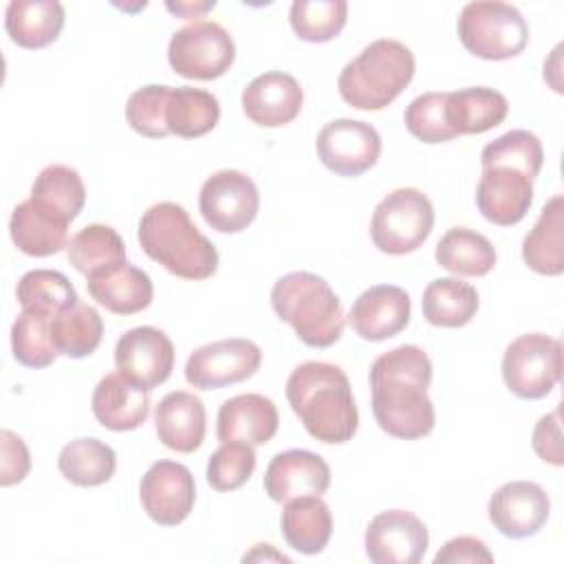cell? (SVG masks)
Here are the masks:
<instances>
[{
    "label": "cell",
    "instance_id": "42",
    "mask_svg": "<svg viewBox=\"0 0 564 564\" xmlns=\"http://www.w3.org/2000/svg\"><path fill=\"white\" fill-rule=\"evenodd\" d=\"M256 469L253 445L242 441L223 443L207 460V482L216 491H234L242 487Z\"/></svg>",
    "mask_w": 564,
    "mask_h": 564
},
{
    "label": "cell",
    "instance_id": "45",
    "mask_svg": "<svg viewBox=\"0 0 564 564\" xmlns=\"http://www.w3.org/2000/svg\"><path fill=\"white\" fill-rule=\"evenodd\" d=\"M533 452L544 460L555 467L564 465V449H562V432H560V410H553L544 414L531 436Z\"/></svg>",
    "mask_w": 564,
    "mask_h": 564
},
{
    "label": "cell",
    "instance_id": "2",
    "mask_svg": "<svg viewBox=\"0 0 564 564\" xmlns=\"http://www.w3.org/2000/svg\"><path fill=\"white\" fill-rule=\"evenodd\" d=\"M286 401L304 430L326 445L355 436L359 412L346 372L326 361H304L286 379Z\"/></svg>",
    "mask_w": 564,
    "mask_h": 564
},
{
    "label": "cell",
    "instance_id": "36",
    "mask_svg": "<svg viewBox=\"0 0 564 564\" xmlns=\"http://www.w3.org/2000/svg\"><path fill=\"white\" fill-rule=\"evenodd\" d=\"M68 260L82 275H93L126 262V245L108 225H88L68 240Z\"/></svg>",
    "mask_w": 564,
    "mask_h": 564
},
{
    "label": "cell",
    "instance_id": "21",
    "mask_svg": "<svg viewBox=\"0 0 564 564\" xmlns=\"http://www.w3.org/2000/svg\"><path fill=\"white\" fill-rule=\"evenodd\" d=\"M280 425L275 403L256 392L236 394L223 401L216 419V436L220 443L242 441L249 445L269 443Z\"/></svg>",
    "mask_w": 564,
    "mask_h": 564
},
{
    "label": "cell",
    "instance_id": "32",
    "mask_svg": "<svg viewBox=\"0 0 564 564\" xmlns=\"http://www.w3.org/2000/svg\"><path fill=\"white\" fill-rule=\"evenodd\" d=\"M421 306L432 326L460 328L478 311V291L458 278H436L423 291Z\"/></svg>",
    "mask_w": 564,
    "mask_h": 564
},
{
    "label": "cell",
    "instance_id": "41",
    "mask_svg": "<svg viewBox=\"0 0 564 564\" xmlns=\"http://www.w3.org/2000/svg\"><path fill=\"white\" fill-rule=\"evenodd\" d=\"M172 86L148 84L134 90L126 104V119L130 128L148 139H163L170 134L167 130V101Z\"/></svg>",
    "mask_w": 564,
    "mask_h": 564
},
{
    "label": "cell",
    "instance_id": "22",
    "mask_svg": "<svg viewBox=\"0 0 564 564\" xmlns=\"http://www.w3.org/2000/svg\"><path fill=\"white\" fill-rule=\"evenodd\" d=\"M154 427L159 441L174 452H196L207 432V412L203 401L187 390L167 392L154 410Z\"/></svg>",
    "mask_w": 564,
    "mask_h": 564
},
{
    "label": "cell",
    "instance_id": "34",
    "mask_svg": "<svg viewBox=\"0 0 564 564\" xmlns=\"http://www.w3.org/2000/svg\"><path fill=\"white\" fill-rule=\"evenodd\" d=\"M57 469L77 487H97L112 478L117 469V454L99 438H75L62 447Z\"/></svg>",
    "mask_w": 564,
    "mask_h": 564
},
{
    "label": "cell",
    "instance_id": "1",
    "mask_svg": "<svg viewBox=\"0 0 564 564\" xmlns=\"http://www.w3.org/2000/svg\"><path fill=\"white\" fill-rule=\"evenodd\" d=\"M432 361L414 344L379 355L370 366L372 414L379 427L403 441H416L434 430L436 414L427 397Z\"/></svg>",
    "mask_w": 564,
    "mask_h": 564
},
{
    "label": "cell",
    "instance_id": "29",
    "mask_svg": "<svg viewBox=\"0 0 564 564\" xmlns=\"http://www.w3.org/2000/svg\"><path fill=\"white\" fill-rule=\"evenodd\" d=\"M280 527L291 549L317 555L333 535V513L319 496H300L284 502Z\"/></svg>",
    "mask_w": 564,
    "mask_h": 564
},
{
    "label": "cell",
    "instance_id": "5",
    "mask_svg": "<svg viewBox=\"0 0 564 564\" xmlns=\"http://www.w3.org/2000/svg\"><path fill=\"white\" fill-rule=\"evenodd\" d=\"M414 68V55L403 42L381 37L341 68L337 90L357 110H381L408 88Z\"/></svg>",
    "mask_w": 564,
    "mask_h": 564
},
{
    "label": "cell",
    "instance_id": "30",
    "mask_svg": "<svg viewBox=\"0 0 564 564\" xmlns=\"http://www.w3.org/2000/svg\"><path fill=\"white\" fill-rule=\"evenodd\" d=\"M436 262L456 275L482 278L496 267V249L482 234L467 227H452L434 251Z\"/></svg>",
    "mask_w": 564,
    "mask_h": 564
},
{
    "label": "cell",
    "instance_id": "6",
    "mask_svg": "<svg viewBox=\"0 0 564 564\" xmlns=\"http://www.w3.org/2000/svg\"><path fill=\"white\" fill-rule=\"evenodd\" d=\"M460 44L480 59H509L524 51L529 24L522 13L500 0L467 2L458 15Z\"/></svg>",
    "mask_w": 564,
    "mask_h": 564
},
{
    "label": "cell",
    "instance_id": "24",
    "mask_svg": "<svg viewBox=\"0 0 564 564\" xmlns=\"http://www.w3.org/2000/svg\"><path fill=\"white\" fill-rule=\"evenodd\" d=\"M86 289L97 304L106 306V311L115 315L139 313L148 308L154 297L150 275L128 262L88 275Z\"/></svg>",
    "mask_w": 564,
    "mask_h": 564
},
{
    "label": "cell",
    "instance_id": "12",
    "mask_svg": "<svg viewBox=\"0 0 564 564\" xmlns=\"http://www.w3.org/2000/svg\"><path fill=\"white\" fill-rule=\"evenodd\" d=\"M315 150L330 172L339 176H359L377 163L381 154V137L366 121L335 119L319 130Z\"/></svg>",
    "mask_w": 564,
    "mask_h": 564
},
{
    "label": "cell",
    "instance_id": "15",
    "mask_svg": "<svg viewBox=\"0 0 564 564\" xmlns=\"http://www.w3.org/2000/svg\"><path fill=\"white\" fill-rule=\"evenodd\" d=\"M174 355V344L163 330L137 326L117 339L115 366L130 381L152 390L172 375Z\"/></svg>",
    "mask_w": 564,
    "mask_h": 564
},
{
    "label": "cell",
    "instance_id": "37",
    "mask_svg": "<svg viewBox=\"0 0 564 564\" xmlns=\"http://www.w3.org/2000/svg\"><path fill=\"white\" fill-rule=\"evenodd\" d=\"M55 313L22 308L11 326V350L18 364L26 368H46L57 359L51 337V317Z\"/></svg>",
    "mask_w": 564,
    "mask_h": 564
},
{
    "label": "cell",
    "instance_id": "14",
    "mask_svg": "<svg viewBox=\"0 0 564 564\" xmlns=\"http://www.w3.org/2000/svg\"><path fill=\"white\" fill-rule=\"evenodd\" d=\"M430 535L421 518L405 509L377 513L364 538L366 555L375 564H419L427 551Z\"/></svg>",
    "mask_w": 564,
    "mask_h": 564
},
{
    "label": "cell",
    "instance_id": "25",
    "mask_svg": "<svg viewBox=\"0 0 564 564\" xmlns=\"http://www.w3.org/2000/svg\"><path fill=\"white\" fill-rule=\"evenodd\" d=\"M29 200L55 223L68 227L86 203V187L77 170L68 165H46L31 185Z\"/></svg>",
    "mask_w": 564,
    "mask_h": 564
},
{
    "label": "cell",
    "instance_id": "44",
    "mask_svg": "<svg viewBox=\"0 0 564 564\" xmlns=\"http://www.w3.org/2000/svg\"><path fill=\"white\" fill-rule=\"evenodd\" d=\"M0 447H2V458H0V485L11 487L18 485L26 478L31 469V456L24 445V441L11 432L2 430L0 432Z\"/></svg>",
    "mask_w": 564,
    "mask_h": 564
},
{
    "label": "cell",
    "instance_id": "19",
    "mask_svg": "<svg viewBox=\"0 0 564 564\" xmlns=\"http://www.w3.org/2000/svg\"><path fill=\"white\" fill-rule=\"evenodd\" d=\"M410 295L397 284H375L350 306L348 324L366 341H383L399 335L410 322Z\"/></svg>",
    "mask_w": 564,
    "mask_h": 564
},
{
    "label": "cell",
    "instance_id": "39",
    "mask_svg": "<svg viewBox=\"0 0 564 564\" xmlns=\"http://www.w3.org/2000/svg\"><path fill=\"white\" fill-rule=\"evenodd\" d=\"M15 297L22 308H37L46 313H57L79 302L70 280L53 269H33L24 273L18 282Z\"/></svg>",
    "mask_w": 564,
    "mask_h": 564
},
{
    "label": "cell",
    "instance_id": "31",
    "mask_svg": "<svg viewBox=\"0 0 564 564\" xmlns=\"http://www.w3.org/2000/svg\"><path fill=\"white\" fill-rule=\"evenodd\" d=\"M9 234L13 245L33 258H46L68 247V227L42 214L29 198L13 207Z\"/></svg>",
    "mask_w": 564,
    "mask_h": 564
},
{
    "label": "cell",
    "instance_id": "11",
    "mask_svg": "<svg viewBox=\"0 0 564 564\" xmlns=\"http://www.w3.org/2000/svg\"><path fill=\"white\" fill-rule=\"evenodd\" d=\"M262 350L245 337H229L196 348L185 364V381L198 390H218L258 372Z\"/></svg>",
    "mask_w": 564,
    "mask_h": 564
},
{
    "label": "cell",
    "instance_id": "35",
    "mask_svg": "<svg viewBox=\"0 0 564 564\" xmlns=\"http://www.w3.org/2000/svg\"><path fill=\"white\" fill-rule=\"evenodd\" d=\"M220 119V106L218 99L194 86H176L170 93L167 101V130L170 134L183 137V139H196L216 128Z\"/></svg>",
    "mask_w": 564,
    "mask_h": 564
},
{
    "label": "cell",
    "instance_id": "40",
    "mask_svg": "<svg viewBox=\"0 0 564 564\" xmlns=\"http://www.w3.org/2000/svg\"><path fill=\"white\" fill-rule=\"evenodd\" d=\"M544 163L540 139L529 130H509L489 141L480 152V165H509L535 178Z\"/></svg>",
    "mask_w": 564,
    "mask_h": 564
},
{
    "label": "cell",
    "instance_id": "4",
    "mask_svg": "<svg viewBox=\"0 0 564 564\" xmlns=\"http://www.w3.org/2000/svg\"><path fill=\"white\" fill-rule=\"evenodd\" d=\"M271 306L311 348H328L344 333L341 300L317 273L291 271L278 278L271 289Z\"/></svg>",
    "mask_w": 564,
    "mask_h": 564
},
{
    "label": "cell",
    "instance_id": "46",
    "mask_svg": "<svg viewBox=\"0 0 564 564\" xmlns=\"http://www.w3.org/2000/svg\"><path fill=\"white\" fill-rule=\"evenodd\" d=\"M460 562H494V553L482 540L474 535H458L447 540L434 555V564H460Z\"/></svg>",
    "mask_w": 564,
    "mask_h": 564
},
{
    "label": "cell",
    "instance_id": "9",
    "mask_svg": "<svg viewBox=\"0 0 564 564\" xmlns=\"http://www.w3.org/2000/svg\"><path fill=\"white\" fill-rule=\"evenodd\" d=\"M234 59V37L225 26L212 20L185 24L167 44V62L172 70L185 79H216L229 70Z\"/></svg>",
    "mask_w": 564,
    "mask_h": 564
},
{
    "label": "cell",
    "instance_id": "47",
    "mask_svg": "<svg viewBox=\"0 0 564 564\" xmlns=\"http://www.w3.org/2000/svg\"><path fill=\"white\" fill-rule=\"evenodd\" d=\"M214 7H216L214 0H212V2H165V9H167V11H172L174 15L185 18V20H189V18H200L205 11H209V9H214Z\"/></svg>",
    "mask_w": 564,
    "mask_h": 564
},
{
    "label": "cell",
    "instance_id": "38",
    "mask_svg": "<svg viewBox=\"0 0 564 564\" xmlns=\"http://www.w3.org/2000/svg\"><path fill=\"white\" fill-rule=\"evenodd\" d=\"M348 18L346 0H295L289 11L293 33L304 42H328L341 33Z\"/></svg>",
    "mask_w": 564,
    "mask_h": 564
},
{
    "label": "cell",
    "instance_id": "28",
    "mask_svg": "<svg viewBox=\"0 0 564 564\" xmlns=\"http://www.w3.org/2000/svg\"><path fill=\"white\" fill-rule=\"evenodd\" d=\"M524 264L540 275L564 271V196L555 194L522 240Z\"/></svg>",
    "mask_w": 564,
    "mask_h": 564
},
{
    "label": "cell",
    "instance_id": "48",
    "mask_svg": "<svg viewBox=\"0 0 564 564\" xmlns=\"http://www.w3.org/2000/svg\"><path fill=\"white\" fill-rule=\"evenodd\" d=\"M260 560H278V562H289L286 555L273 551L271 544H256L253 551L242 555V562H260Z\"/></svg>",
    "mask_w": 564,
    "mask_h": 564
},
{
    "label": "cell",
    "instance_id": "3",
    "mask_svg": "<svg viewBox=\"0 0 564 564\" xmlns=\"http://www.w3.org/2000/svg\"><path fill=\"white\" fill-rule=\"evenodd\" d=\"M139 245L148 258L183 280H207L218 269V251L192 223L187 209L163 200L139 220Z\"/></svg>",
    "mask_w": 564,
    "mask_h": 564
},
{
    "label": "cell",
    "instance_id": "10",
    "mask_svg": "<svg viewBox=\"0 0 564 564\" xmlns=\"http://www.w3.org/2000/svg\"><path fill=\"white\" fill-rule=\"evenodd\" d=\"M260 207L256 183L238 170H220L205 178L198 194V209L205 223L220 234L247 229Z\"/></svg>",
    "mask_w": 564,
    "mask_h": 564
},
{
    "label": "cell",
    "instance_id": "8",
    "mask_svg": "<svg viewBox=\"0 0 564 564\" xmlns=\"http://www.w3.org/2000/svg\"><path fill=\"white\" fill-rule=\"evenodd\" d=\"M502 379L520 399L546 397L562 377V344L544 333L513 339L502 355Z\"/></svg>",
    "mask_w": 564,
    "mask_h": 564
},
{
    "label": "cell",
    "instance_id": "17",
    "mask_svg": "<svg viewBox=\"0 0 564 564\" xmlns=\"http://www.w3.org/2000/svg\"><path fill=\"white\" fill-rule=\"evenodd\" d=\"M533 203V178L509 165L482 167L476 185L478 212L494 225L520 223Z\"/></svg>",
    "mask_w": 564,
    "mask_h": 564
},
{
    "label": "cell",
    "instance_id": "18",
    "mask_svg": "<svg viewBox=\"0 0 564 564\" xmlns=\"http://www.w3.org/2000/svg\"><path fill=\"white\" fill-rule=\"evenodd\" d=\"M328 485V463L308 449H286L275 454L264 471V491L280 505L300 496H322Z\"/></svg>",
    "mask_w": 564,
    "mask_h": 564
},
{
    "label": "cell",
    "instance_id": "16",
    "mask_svg": "<svg viewBox=\"0 0 564 564\" xmlns=\"http://www.w3.org/2000/svg\"><path fill=\"white\" fill-rule=\"evenodd\" d=\"M491 524L511 540L535 535L549 520V494L531 480H511L498 487L487 505Z\"/></svg>",
    "mask_w": 564,
    "mask_h": 564
},
{
    "label": "cell",
    "instance_id": "20",
    "mask_svg": "<svg viewBox=\"0 0 564 564\" xmlns=\"http://www.w3.org/2000/svg\"><path fill=\"white\" fill-rule=\"evenodd\" d=\"M304 93L300 82L282 70H267L253 77L242 90L245 115L262 128L291 123L302 110Z\"/></svg>",
    "mask_w": 564,
    "mask_h": 564
},
{
    "label": "cell",
    "instance_id": "26",
    "mask_svg": "<svg viewBox=\"0 0 564 564\" xmlns=\"http://www.w3.org/2000/svg\"><path fill=\"white\" fill-rule=\"evenodd\" d=\"M64 20V7L57 0H11L4 11V29L11 42L33 51L53 44Z\"/></svg>",
    "mask_w": 564,
    "mask_h": 564
},
{
    "label": "cell",
    "instance_id": "13",
    "mask_svg": "<svg viewBox=\"0 0 564 564\" xmlns=\"http://www.w3.org/2000/svg\"><path fill=\"white\" fill-rule=\"evenodd\" d=\"M141 507L161 527L181 524L194 509L196 485L189 467L176 460H156L139 485Z\"/></svg>",
    "mask_w": 564,
    "mask_h": 564
},
{
    "label": "cell",
    "instance_id": "27",
    "mask_svg": "<svg viewBox=\"0 0 564 564\" xmlns=\"http://www.w3.org/2000/svg\"><path fill=\"white\" fill-rule=\"evenodd\" d=\"M509 101L487 86H469L447 93L445 119L456 134H482L505 121Z\"/></svg>",
    "mask_w": 564,
    "mask_h": 564
},
{
    "label": "cell",
    "instance_id": "43",
    "mask_svg": "<svg viewBox=\"0 0 564 564\" xmlns=\"http://www.w3.org/2000/svg\"><path fill=\"white\" fill-rule=\"evenodd\" d=\"M445 99L447 93H423L408 104L403 121L412 137L423 143H443L458 137L447 126Z\"/></svg>",
    "mask_w": 564,
    "mask_h": 564
},
{
    "label": "cell",
    "instance_id": "23",
    "mask_svg": "<svg viewBox=\"0 0 564 564\" xmlns=\"http://www.w3.org/2000/svg\"><path fill=\"white\" fill-rule=\"evenodd\" d=\"M150 390L130 381L121 372L99 379L90 405L99 425L112 432H130L143 425L150 412Z\"/></svg>",
    "mask_w": 564,
    "mask_h": 564
},
{
    "label": "cell",
    "instance_id": "33",
    "mask_svg": "<svg viewBox=\"0 0 564 564\" xmlns=\"http://www.w3.org/2000/svg\"><path fill=\"white\" fill-rule=\"evenodd\" d=\"M104 335V319L97 308L75 302L51 317V337L59 355L84 359L97 350Z\"/></svg>",
    "mask_w": 564,
    "mask_h": 564
},
{
    "label": "cell",
    "instance_id": "7",
    "mask_svg": "<svg viewBox=\"0 0 564 564\" xmlns=\"http://www.w3.org/2000/svg\"><path fill=\"white\" fill-rule=\"evenodd\" d=\"M434 227L432 200L416 187H399L383 196L370 218V238L381 253L416 251Z\"/></svg>",
    "mask_w": 564,
    "mask_h": 564
}]
</instances>
